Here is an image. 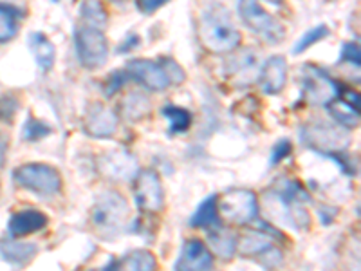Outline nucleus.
I'll return each mask as SVG.
<instances>
[{
    "label": "nucleus",
    "mask_w": 361,
    "mask_h": 271,
    "mask_svg": "<svg viewBox=\"0 0 361 271\" xmlns=\"http://www.w3.org/2000/svg\"><path fill=\"white\" fill-rule=\"evenodd\" d=\"M74 44L80 64L87 69H99L107 60L109 42L99 29L80 25L74 31Z\"/></svg>",
    "instance_id": "6"
},
{
    "label": "nucleus",
    "mask_w": 361,
    "mask_h": 271,
    "mask_svg": "<svg viewBox=\"0 0 361 271\" xmlns=\"http://www.w3.org/2000/svg\"><path fill=\"white\" fill-rule=\"evenodd\" d=\"M214 255L199 239H188L180 248L176 271H212Z\"/></svg>",
    "instance_id": "14"
},
{
    "label": "nucleus",
    "mask_w": 361,
    "mask_h": 271,
    "mask_svg": "<svg viewBox=\"0 0 361 271\" xmlns=\"http://www.w3.org/2000/svg\"><path fill=\"white\" fill-rule=\"evenodd\" d=\"M289 154H291V141H289V140L279 141V143L273 147V150H271V167L279 164L280 161L286 159Z\"/></svg>",
    "instance_id": "34"
},
{
    "label": "nucleus",
    "mask_w": 361,
    "mask_h": 271,
    "mask_svg": "<svg viewBox=\"0 0 361 271\" xmlns=\"http://www.w3.org/2000/svg\"><path fill=\"white\" fill-rule=\"evenodd\" d=\"M53 132L49 125L38 118H27L22 127V138L25 141H40Z\"/></svg>",
    "instance_id": "28"
},
{
    "label": "nucleus",
    "mask_w": 361,
    "mask_h": 271,
    "mask_svg": "<svg viewBox=\"0 0 361 271\" xmlns=\"http://www.w3.org/2000/svg\"><path fill=\"white\" fill-rule=\"evenodd\" d=\"M329 111H331V114H333V118L336 119L340 127L354 128L360 124V112L354 111L353 107H349V105L341 102L340 98L334 100V103L329 105Z\"/></svg>",
    "instance_id": "27"
},
{
    "label": "nucleus",
    "mask_w": 361,
    "mask_h": 271,
    "mask_svg": "<svg viewBox=\"0 0 361 271\" xmlns=\"http://www.w3.org/2000/svg\"><path fill=\"white\" fill-rule=\"evenodd\" d=\"M141 44V38L137 37V35H128L127 38H125V42H121V45L118 47V53H128V51L135 49V47H140Z\"/></svg>",
    "instance_id": "37"
},
{
    "label": "nucleus",
    "mask_w": 361,
    "mask_h": 271,
    "mask_svg": "<svg viewBox=\"0 0 361 271\" xmlns=\"http://www.w3.org/2000/svg\"><path fill=\"white\" fill-rule=\"evenodd\" d=\"M29 47L33 51L35 60L40 66L42 71H51L54 66V56H56V51H54V45L49 38L45 37L44 33H31L29 35Z\"/></svg>",
    "instance_id": "21"
},
{
    "label": "nucleus",
    "mask_w": 361,
    "mask_h": 271,
    "mask_svg": "<svg viewBox=\"0 0 361 271\" xmlns=\"http://www.w3.org/2000/svg\"><path fill=\"white\" fill-rule=\"evenodd\" d=\"M47 222H49V219L40 210H22V212L11 215L8 230L13 239H22L44 230Z\"/></svg>",
    "instance_id": "15"
},
{
    "label": "nucleus",
    "mask_w": 361,
    "mask_h": 271,
    "mask_svg": "<svg viewBox=\"0 0 361 271\" xmlns=\"http://www.w3.org/2000/svg\"><path fill=\"white\" fill-rule=\"evenodd\" d=\"M118 114L105 103H90L83 116V131L92 138H111L118 131Z\"/></svg>",
    "instance_id": "12"
},
{
    "label": "nucleus",
    "mask_w": 361,
    "mask_h": 271,
    "mask_svg": "<svg viewBox=\"0 0 361 271\" xmlns=\"http://www.w3.org/2000/svg\"><path fill=\"white\" fill-rule=\"evenodd\" d=\"M302 76V92L309 105H331L340 96V85L324 69L305 66Z\"/></svg>",
    "instance_id": "7"
},
{
    "label": "nucleus",
    "mask_w": 361,
    "mask_h": 271,
    "mask_svg": "<svg viewBox=\"0 0 361 271\" xmlns=\"http://www.w3.org/2000/svg\"><path fill=\"white\" fill-rule=\"evenodd\" d=\"M0 253L11 264H25L37 255V244L20 243L17 239L13 241H2L0 243Z\"/></svg>",
    "instance_id": "22"
},
{
    "label": "nucleus",
    "mask_w": 361,
    "mask_h": 271,
    "mask_svg": "<svg viewBox=\"0 0 361 271\" xmlns=\"http://www.w3.org/2000/svg\"><path fill=\"white\" fill-rule=\"evenodd\" d=\"M199 38L204 49L215 54H228L240 45V33L230 18V13L221 6H212L202 13L199 22Z\"/></svg>",
    "instance_id": "1"
},
{
    "label": "nucleus",
    "mask_w": 361,
    "mask_h": 271,
    "mask_svg": "<svg viewBox=\"0 0 361 271\" xmlns=\"http://www.w3.org/2000/svg\"><path fill=\"white\" fill-rule=\"evenodd\" d=\"M163 116L170 121V134H185L192 127V114L186 109L176 105H164Z\"/></svg>",
    "instance_id": "25"
},
{
    "label": "nucleus",
    "mask_w": 361,
    "mask_h": 271,
    "mask_svg": "<svg viewBox=\"0 0 361 271\" xmlns=\"http://www.w3.org/2000/svg\"><path fill=\"white\" fill-rule=\"evenodd\" d=\"M157 259L152 251L148 250H134L127 253L123 259H119L112 266L111 271H156Z\"/></svg>",
    "instance_id": "20"
},
{
    "label": "nucleus",
    "mask_w": 361,
    "mask_h": 271,
    "mask_svg": "<svg viewBox=\"0 0 361 271\" xmlns=\"http://www.w3.org/2000/svg\"><path fill=\"white\" fill-rule=\"evenodd\" d=\"M164 0H140L135 2V8L140 9L141 13H154L156 9L163 8Z\"/></svg>",
    "instance_id": "36"
},
{
    "label": "nucleus",
    "mask_w": 361,
    "mask_h": 271,
    "mask_svg": "<svg viewBox=\"0 0 361 271\" xmlns=\"http://www.w3.org/2000/svg\"><path fill=\"white\" fill-rule=\"evenodd\" d=\"M134 199L137 208L147 214H159L164 208V190L159 176L154 170H141L135 176Z\"/></svg>",
    "instance_id": "10"
},
{
    "label": "nucleus",
    "mask_w": 361,
    "mask_h": 271,
    "mask_svg": "<svg viewBox=\"0 0 361 271\" xmlns=\"http://www.w3.org/2000/svg\"><path fill=\"white\" fill-rule=\"evenodd\" d=\"M96 169L99 176L105 179L118 181V183H127V181L135 179L140 174V164L137 157L125 148H112L103 152L96 161Z\"/></svg>",
    "instance_id": "9"
},
{
    "label": "nucleus",
    "mask_w": 361,
    "mask_h": 271,
    "mask_svg": "<svg viewBox=\"0 0 361 271\" xmlns=\"http://www.w3.org/2000/svg\"><path fill=\"white\" fill-rule=\"evenodd\" d=\"M18 9L0 4V44L13 40L18 31Z\"/></svg>",
    "instance_id": "26"
},
{
    "label": "nucleus",
    "mask_w": 361,
    "mask_h": 271,
    "mask_svg": "<svg viewBox=\"0 0 361 271\" xmlns=\"http://www.w3.org/2000/svg\"><path fill=\"white\" fill-rule=\"evenodd\" d=\"M217 195H209L204 201L199 205V208L195 210V214L192 215V221L190 224L193 228H214L219 224V210H217Z\"/></svg>",
    "instance_id": "23"
},
{
    "label": "nucleus",
    "mask_w": 361,
    "mask_h": 271,
    "mask_svg": "<svg viewBox=\"0 0 361 271\" xmlns=\"http://www.w3.org/2000/svg\"><path fill=\"white\" fill-rule=\"evenodd\" d=\"M152 112V102L141 90H130L123 96L121 102V114L128 121H140Z\"/></svg>",
    "instance_id": "19"
},
{
    "label": "nucleus",
    "mask_w": 361,
    "mask_h": 271,
    "mask_svg": "<svg viewBox=\"0 0 361 271\" xmlns=\"http://www.w3.org/2000/svg\"><path fill=\"white\" fill-rule=\"evenodd\" d=\"M6 156H8V141L2 134H0V167L4 164Z\"/></svg>",
    "instance_id": "38"
},
{
    "label": "nucleus",
    "mask_w": 361,
    "mask_h": 271,
    "mask_svg": "<svg viewBox=\"0 0 361 271\" xmlns=\"http://www.w3.org/2000/svg\"><path fill=\"white\" fill-rule=\"evenodd\" d=\"M238 13H240V18H243L244 24L253 33L262 37L266 42L279 44L286 37L283 25L271 13H267L259 2H247V0L246 2H240L238 4Z\"/></svg>",
    "instance_id": "8"
},
{
    "label": "nucleus",
    "mask_w": 361,
    "mask_h": 271,
    "mask_svg": "<svg viewBox=\"0 0 361 271\" xmlns=\"http://www.w3.org/2000/svg\"><path fill=\"white\" fill-rule=\"evenodd\" d=\"M128 78L140 82L150 90H164L170 85V80L159 62L152 60H130L125 67Z\"/></svg>",
    "instance_id": "13"
},
{
    "label": "nucleus",
    "mask_w": 361,
    "mask_h": 271,
    "mask_svg": "<svg viewBox=\"0 0 361 271\" xmlns=\"http://www.w3.org/2000/svg\"><path fill=\"white\" fill-rule=\"evenodd\" d=\"M128 80L130 78H128V74L125 69L114 71V73L109 74L107 82H105V85H103V92H105L107 98H112V96H116L119 90L123 89L125 83H127Z\"/></svg>",
    "instance_id": "30"
},
{
    "label": "nucleus",
    "mask_w": 361,
    "mask_h": 271,
    "mask_svg": "<svg viewBox=\"0 0 361 271\" xmlns=\"http://www.w3.org/2000/svg\"><path fill=\"white\" fill-rule=\"evenodd\" d=\"M159 64L164 69V73H166V76H169L170 83H183L186 80L185 69L173 58H161Z\"/></svg>",
    "instance_id": "32"
},
{
    "label": "nucleus",
    "mask_w": 361,
    "mask_h": 271,
    "mask_svg": "<svg viewBox=\"0 0 361 271\" xmlns=\"http://www.w3.org/2000/svg\"><path fill=\"white\" fill-rule=\"evenodd\" d=\"M18 112V98L13 95L0 96V121L11 124L15 114Z\"/></svg>",
    "instance_id": "31"
},
{
    "label": "nucleus",
    "mask_w": 361,
    "mask_h": 271,
    "mask_svg": "<svg viewBox=\"0 0 361 271\" xmlns=\"http://www.w3.org/2000/svg\"><path fill=\"white\" fill-rule=\"evenodd\" d=\"M276 235L267 234L260 230H247L244 231L243 237L237 241V251L243 257H266L269 263H282V255L275 248Z\"/></svg>",
    "instance_id": "11"
},
{
    "label": "nucleus",
    "mask_w": 361,
    "mask_h": 271,
    "mask_svg": "<svg viewBox=\"0 0 361 271\" xmlns=\"http://www.w3.org/2000/svg\"><path fill=\"white\" fill-rule=\"evenodd\" d=\"M217 210L228 222L244 226L259 215V199L251 190H228L217 199Z\"/></svg>",
    "instance_id": "5"
},
{
    "label": "nucleus",
    "mask_w": 361,
    "mask_h": 271,
    "mask_svg": "<svg viewBox=\"0 0 361 271\" xmlns=\"http://www.w3.org/2000/svg\"><path fill=\"white\" fill-rule=\"evenodd\" d=\"M80 15H82V25H87V28H94L103 31L105 25H107L109 15L103 8L102 2H83L80 6Z\"/></svg>",
    "instance_id": "24"
},
{
    "label": "nucleus",
    "mask_w": 361,
    "mask_h": 271,
    "mask_svg": "<svg viewBox=\"0 0 361 271\" xmlns=\"http://www.w3.org/2000/svg\"><path fill=\"white\" fill-rule=\"evenodd\" d=\"M230 74L238 82V85H247L255 80V76L259 73V64H257V56L253 51L246 49L243 53H238L230 60Z\"/></svg>",
    "instance_id": "18"
},
{
    "label": "nucleus",
    "mask_w": 361,
    "mask_h": 271,
    "mask_svg": "<svg viewBox=\"0 0 361 271\" xmlns=\"http://www.w3.org/2000/svg\"><path fill=\"white\" fill-rule=\"evenodd\" d=\"M128 215H130V208H128L127 199L121 193L107 190L94 199L89 219L92 228L99 235L109 237L123 228L125 222L128 221Z\"/></svg>",
    "instance_id": "2"
},
{
    "label": "nucleus",
    "mask_w": 361,
    "mask_h": 271,
    "mask_svg": "<svg viewBox=\"0 0 361 271\" xmlns=\"http://www.w3.org/2000/svg\"><path fill=\"white\" fill-rule=\"evenodd\" d=\"M360 60H361L360 45L354 44V42H347V44H343V47H341V54H340V62L353 64V66L360 67Z\"/></svg>",
    "instance_id": "33"
},
{
    "label": "nucleus",
    "mask_w": 361,
    "mask_h": 271,
    "mask_svg": "<svg viewBox=\"0 0 361 271\" xmlns=\"http://www.w3.org/2000/svg\"><path fill=\"white\" fill-rule=\"evenodd\" d=\"M288 73L289 67L286 58L280 56V54L271 56L266 66H264V69L260 71V83H262L264 92H267V95L282 92L286 83H288Z\"/></svg>",
    "instance_id": "16"
},
{
    "label": "nucleus",
    "mask_w": 361,
    "mask_h": 271,
    "mask_svg": "<svg viewBox=\"0 0 361 271\" xmlns=\"http://www.w3.org/2000/svg\"><path fill=\"white\" fill-rule=\"evenodd\" d=\"M338 98H340L343 103H347L349 107H353L354 111L360 112V95H357L356 90L353 89L340 90V96H338Z\"/></svg>",
    "instance_id": "35"
},
{
    "label": "nucleus",
    "mask_w": 361,
    "mask_h": 271,
    "mask_svg": "<svg viewBox=\"0 0 361 271\" xmlns=\"http://www.w3.org/2000/svg\"><path fill=\"white\" fill-rule=\"evenodd\" d=\"M13 179L22 188L42 195H56L62 192L63 181L60 172L54 167L45 163H25L20 164L13 172Z\"/></svg>",
    "instance_id": "4"
},
{
    "label": "nucleus",
    "mask_w": 361,
    "mask_h": 271,
    "mask_svg": "<svg viewBox=\"0 0 361 271\" xmlns=\"http://www.w3.org/2000/svg\"><path fill=\"white\" fill-rule=\"evenodd\" d=\"M237 234L230 228L217 224L214 228H208V250L214 251L219 259L231 260L237 253Z\"/></svg>",
    "instance_id": "17"
},
{
    "label": "nucleus",
    "mask_w": 361,
    "mask_h": 271,
    "mask_svg": "<svg viewBox=\"0 0 361 271\" xmlns=\"http://www.w3.org/2000/svg\"><path fill=\"white\" fill-rule=\"evenodd\" d=\"M300 138L312 150H318L327 156H336L350 145V134L340 125L312 121L300 132Z\"/></svg>",
    "instance_id": "3"
},
{
    "label": "nucleus",
    "mask_w": 361,
    "mask_h": 271,
    "mask_svg": "<svg viewBox=\"0 0 361 271\" xmlns=\"http://www.w3.org/2000/svg\"><path fill=\"white\" fill-rule=\"evenodd\" d=\"M329 35V28L325 24H320V25H316V28L309 29L307 33L304 35V37L300 38L298 44L293 47V54H302L304 51H307L311 45H314L316 42H320L324 40L325 37Z\"/></svg>",
    "instance_id": "29"
}]
</instances>
